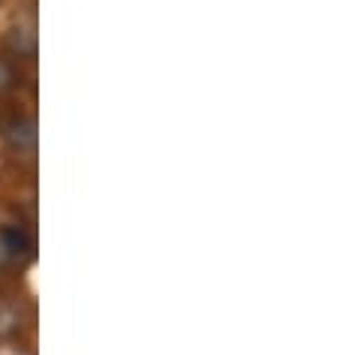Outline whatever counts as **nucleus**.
I'll use <instances>...</instances> for the list:
<instances>
[{
	"mask_svg": "<svg viewBox=\"0 0 337 355\" xmlns=\"http://www.w3.org/2000/svg\"><path fill=\"white\" fill-rule=\"evenodd\" d=\"M6 46L15 58H33L37 55V33L31 28H12L6 33Z\"/></svg>",
	"mask_w": 337,
	"mask_h": 355,
	"instance_id": "3",
	"label": "nucleus"
},
{
	"mask_svg": "<svg viewBox=\"0 0 337 355\" xmlns=\"http://www.w3.org/2000/svg\"><path fill=\"white\" fill-rule=\"evenodd\" d=\"M0 238L6 241V247H10V253H12V259H15V262L31 259L33 241H31L28 229H21V226H3V229H0Z\"/></svg>",
	"mask_w": 337,
	"mask_h": 355,
	"instance_id": "2",
	"label": "nucleus"
},
{
	"mask_svg": "<svg viewBox=\"0 0 337 355\" xmlns=\"http://www.w3.org/2000/svg\"><path fill=\"white\" fill-rule=\"evenodd\" d=\"M19 87V69L10 58H0V94H10Z\"/></svg>",
	"mask_w": 337,
	"mask_h": 355,
	"instance_id": "4",
	"label": "nucleus"
},
{
	"mask_svg": "<svg viewBox=\"0 0 337 355\" xmlns=\"http://www.w3.org/2000/svg\"><path fill=\"white\" fill-rule=\"evenodd\" d=\"M3 139L6 145H10L15 154H33L37 150V123H33V118H24V114H19V118H10L3 123Z\"/></svg>",
	"mask_w": 337,
	"mask_h": 355,
	"instance_id": "1",
	"label": "nucleus"
},
{
	"mask_svg": "<svg viewBox=\"0 0 337 355\" xmlns=\"http://www.w3.org/2000/svg\"><path fill=\"white\" fill-rule=\"evenodd\" d=\"M10 265H19L12 259V253H10V247H6V241L0 238V268H10Z\"/></svg>",
	"mask_w": 337,
	"mask_h": 355,
	"instance_id": "5",
	"label": "nucleus"
}]
</instances>
